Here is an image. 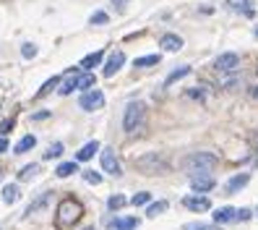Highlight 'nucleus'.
<instances>
[{"label": "nucleus", "mask_w": 258, "mask_h": 230, "mask_svg": "<svg viewBox=\"0 0 258 230\" xmlns=\"http://www.w3.org/2000/svg\"><path fill=\"white\" fill-rule=\"evenodd\" d=\"M102 60H104V53H102V50H97V53L86 55V58L81 60V68H84V71H92L94 66H99V63H102Z\"/></svg>", "instance_id": "obj_17"}, {"label": "nucleus", "mask_w": 258, "mask_h": 230, "mask_svg": "<svg viewBox=\"0 0 258 230\" xmlns=\"http://www.w3.org/2000/svg\"><path fill=\"white\" fill-rule=\"evenodd\" d=\"M250 97H253V100H258V84H255V86H250Z\"/></svg>", "instance_id": "obj_41"}, {"label": "nucleus", "mask_w": 258, "mask_h": 230, "mask_svg": "<svg viewBox=\"0 0 258 230\" xmlns=\"http://www.w3.org/2000/svg\"><path fill=\"white\" fill-rule=\"evenodd\" d=\"M125 204H128V199H125L123 194H115V196H110V199H107V207H110L112 212H117V209H123Z\"/></svg>", "instance_id": "obj_23"}, {"label": "nucleus", "mask_w": 258, "mask_h": 230, "mask_svg": "<svg viewBox=\"0 0 258 230\" xmlns=\"http://www.w3.org/2000/svg\"><path fill=\"white\" fill-rule=\"evenodd\" d=\"M57 84H60V79H57V76H52L50 81H44V84H42V89L37 91V97H44V95H50V91H52V86H57Z\"/></svg>", "instance_id": "obj_31"}, {"label": "nucleus", "mask_w": 258, "mask_h": 230, "mask_svg": "<svg viewBox=\"0 0 258 230\" xmlns=\"http://www.w3.org/2000/svg\"><path fill=\"white\" fill-rule=\"evenodd\" d=\"M159 44H162V50H167V53H177L180 48H183V39H180L177 34H164L159 39Z\"/></svg>", "instance_id": "obj_14"}, {"label": "nucleus", "mask_w": 258, "mask_h": 230, "mask_svg": "<svg viewBox=\"0 0 258 230\" xmlns=\"http://www.w3.org/2000/svg\"><path fill=\"white\" fill-rule=\"evenodd\" d=\"M11 128H13V118H6V120H0V136L11 133Z\"/></svg>", "instance_id": "obj_36"}, {"label": "nucleus", "mask_w": 258, "mask_h": 230, "mask_svg": "<svg viewBox=\"0 0 258 230\" xmlns=\"http://www.w3.org/2000/svg\"><path fill=\"white\" fill-rule=\"evenodd\" d=\"M21 55H24L26 60H32V58L37 55V44H34V42H24V44H21Z\"/></svg>", "instance_id": "obj_32"}, {"label": "nucleus", "mask_w": 258, "mask_h": 230, "mask_svg": "<svg viewBox=\"0 0 258 230\" xmlns=\"http://www.w3.org/2000/svg\"><path fill=\"white\" fill-rule=\"evenodd\" d=\"M97 149H99V144L97 142H86L81 149H79V162H89L94 155H97Z\"/></svg>", "instance_id": "obj_16"}, {"label": "nucleus", "mask_w": 258, "mask_h": 230, "mask_svg": "<svg viewBox=\"0 0 258 230\" xmlns=\"http://www.w3.org/2000/svg\"><path fill=\"white\" fill-rule=\"evenodd\" d=\"M159 63V55H144V58H136V68H149V66H157Z\"/></svg>", "instance_id": "obj_24"}, {"label": "nucleus", "mask_w": 258, "mask_h": 230, "mask_svg": "<svg viewBox=\"0 0 258 230\" xmlns=\"http://www.w3.org/2000/svg\"><path fill=\"white\" fill-rule=\"evenodd\" d=\"M110 21V16L104 11H97V13H92V19H89V24H94V26H104Z\"/></svg>", "instance_id": "obj_30"}, {"label": "nucleus", "mask_w": 258, "mask_h": 230, "mask_svg": "<svg viewBox=\"0 0 258 230\" xmlns=\"http://www.w3.org/2000/svg\"><path fill=\"white\" fill-rule=\"evenodd\" d=\"M104 105V95L99 89H92V91H86V95H81V107L86 113H94V110H99V107Z\"/></svg>", "instance_id": "obj_8"}, {"label": "nucleus", "mask_w": 258, "mask_h": 230, "mask_svg": "<svg viewBox=\"0 0 258 230\" xmlns=\"http://www.w3.org/2000/svg\"><path fill=\"white\" fill-rule=\"evenodd\" d=\"M81 214H84L81 202H76V199H63V202H60V207H57L55 225H57L60 230H66V227H71V225L79 222V220H81Z\"/></svg>", "instance_id": "obj_1"}, {"label": "nucleus", "mask_w": 258, "mask_h": 230, "mask_svg": "<svg viewBox=\"0 0 258 230\" xmlns=\"http://www.w3.org/2000/svg\"><path fill=\"white\" fill-rule=\"evenodd\" d=\"M253 0H227V8H232V11H240V13H245V16H253Z\"/></svg>", "instance_id": "obj_15"}, {"label": "nucleus", "mask_w": 258, "mask_h": 230, "mask_svg": "<svg viewBox=\"0 0 258 230\" xmlns=\"http://www.w3.org/2000/svg\"><path fill=\"white\" fill-rule=\"evenodd\" d=\"M19 199V186L16 183H8V186H3V202L6 204H13Z\"/></svg>", "instance_id": "obj_20"}, {"label": "nucleus", "mask_w": 258, "mask_h": 230, "mask_svg": "<svg viewBox=\"0 0 258 230\" xmlns=\"http://www.w3.org/2000/svg\"><path fill=\"white\" fill-rule=\"evenodd\" d=\"M237 66H240L237 53H222V55L214 60V68H217L219 73H232V71H237Z\"/></svg>", "instance_id": "obj_7"}, {"label": "nucleus", "mask_w": 258, "mask_h": 230, "mask_svg": "<svg viewBox=\"0 0 258 230\" xmlns=\"http://www.w3.org/2000/svg\"><path fill=\"white\" fill-rule=\"evenodd\" d=\"M47 202H50V194H44V196H42V199H37V202H34L32 207H29L26 212H29V214H32V212H37L39 207H44V204H47Z\"/></svg>", "instance_id": "obj_35"}, {"label": "nucleus", "mask_w": 258, "mask_h": 230, "mask_svg": "<svg viewBox=\"0 0 258 230\" xmlns=\"http://www.w3.org/2000/svg\"><path fill=\"white\" fill-rule=\"evenodd\" d=\"M253 142H255V147H258V136H255V139H253Z\"/></svg>", "instance_id": "obj_42"}, {"label": "nucleus", "mask_w": 258, "mask_h": 230, "mask_svg": "<svg viewBox=\"0 0 258 230\" xmlns=\"http://www.w3.org/2000/svg\"><path fill=\"white\" fill-rule=\"evenodd\" d=\"M79 76H81V71H79V68H68V71L63 73V79H60V86H57L60 95L68 97L73 89H79Z\"/></svg>", "instance_id": "obj_5"}, {"label": "nucleus", "mask_w": 258, "mask_h": 230, "mask_svg": "<svg viewBox=\"0 0 258 230\" xmlns=\"http://www.w3.org/2000/svg\"><path fill=\"white\" fill-rule=\"evenodd\" d=\"M183 207L185 209H190V212H209L211 209V199L209 196H185L183 199Z\"/></svg>", "instance_id": "obj_11"}, {"label": "nucleus", "mask_w": 258, "mask_h": 230, "mask_svg": "<svg viewBox=\"0 0 258 230\" xmlns=\"http://www.w3.org/2000/svg\"><path fill=\"white\" fill-rule=\"evenodd\" d=\"M94 81H97V79H94V73H89V71H86V73H81V76H79V89H81V95L92 91Z\"/></svg>", "instance_id": "obj_19"}, {"label": "nucleus", "mask_w": 258, "mask_h": 230, "mask_svg": "<svg viewBox=\"0 0 258 230\" xmlns=\"http://www.w3.org/2000/svg\"><path fill=\"white\" fill-rule=\"evenodd\" d=\"M237 84H240L237 76H227V79H222V86H224V89H232V86H237Z\"/></svg>", "instance_id": "obj_37"}, {"label": "nucleus", "mask_w": 258, "mask_h": 230, "mask_svg": "<svg viewBox=\"0 0 258 230\" xmlns=\"http://www.w3.org/2000/svg\"><path fill=\"white\" fill-rule=\"evenodd\" d=\"M190 73V66H183V68H177V71H172L170 76H167V81H164V86H172L175 81H180L183 76H188Z\"/></svg>", "instance_id": "obj_21"}, {"label": "nucleus", "mask_w": 258, "mask_h": 230, "mask_svg": "<svg viewBox=\"0 0 258 230\" xmlns=\"http://www.w3.org/2000/svg\"><path fill=\"white\" fill-rule=\"evenodd\" d=\"M63 152H66V149H63V144H52V147H50L47 152H44V160H52V157H60V155H63Z\"/></svg>", "instance_id": "obj_33"}, {"label": "nucleus", "mask_w": 258, "mask_h": 230, "mask_svg": "<svg viewBox=\"0 0 258 230\" xmlns=\"http://www.w3.org/2000/svg\"><path fill=\"white\" fill-rule=\"evenodd\" d=\"M0 173H3V170H0Z\"/></svg>", "instance_id": "obj_44"}, {"label": "nucleus", "mask_w": 258, "mask_h": 230, "mask_svg": "<svg viewBox=\"0 0 258 230\" xmlns=\"http://www.w3.org/2000/svg\"><path fill=\"white\" fill-rule=\"evenodd\" d=\"M112 3H115V8H117V11H123V8H125V3H128V0H112Z\"/></svg>", "instance_id": "obj_40"}, {"label": "nucleus", "mask_w": 258, "mask_h": 230, "mask_svg": "<svg viewBox=\"0 0 258 230\" xmlns=\"http://www.w3.org/2000/svg\"><path fill=\"white\" fill-rule=\"evenodd\" d=\"M237 220V209L235 207H219L214 212V222L217 225H227V222H235Z\"/></svg>", "instance_id": "obj_12"}, {"label": "nucleus", "mask_w": 258, "mask_h": 230, "mask_svg": "<svg viewBox=\"0 0 258 230\" xmlns=\"http://www.w3.org/2000/svg\"><path fill=\"white\" fill-rule=\"evenodd\" d=\"M37 144V139H34V136H24V139L16 144V152H19V155H24V152H29V149H32Z\"/></svg>", "instance_id": "obj_27"}, {"label": "nucleus", "mask_w": 258, "mask_h": 230, "mask_svg": "<svg viewBox=\"0 0 258 230\" xmlns=\"http://www.w3.org/2000/svg\"><path fill=\"white\" fill-rule=\"evenodd\" d=\"M183 230H222V225H217V222H188Z\"/></svg>", "instance_id": "obj_25"}, {"label": "nucleus", "mask_w": 258, "mask_h": 230, "mask_svg": "<svg viewBox=\"0 0 258 230\" xmlns=\"http://www.w3.org/2000/svg\"><path fill=\"white\" fill-rule=\"evenodd\" d=\"M123 63H125V53L123 50H115L110 58H107V63H104V79H110V76H115L120 68H123Z\"/></svg>", "instance_id": "obj_10"}, {"label": "nucleus", "mask_w": 258, "mask_h": 230, "mask_svg": "<svg viewBox=\"0 0 258 230\" xmlns=\"http://www.w3.org/2000/svg\"><path fill=\"white\" fill-rule=\"evenodd\" d=\"M185 170L193 175V173H209L211 167L217 165V155H211V152H193V155L185 157Z\"/></svg>", "instance_id": "obj_2"}, {"label": "nucleus", "mask_w": 258, "mask_h": 230, "mask_svg": "<svg viewBox=\"0 0 258 230\" xmlns=\"http://www.w3.org/2000/svg\"><path fill=\"white\" fill-rule=\"evenodd\" d=\"M248 180H250V175H248V173L232 175L230 180H227V194H237L240 189H245V186H248Z\"/></svg>", "instance_id": "obj_13"}, {"label": "nucleus", "mask_w": 258, "mask_h": 230, "mask_svg": "<svg viewBox=\"0 0 258 230\" xmlns=\"http://www.w3.org/2000/svg\"><path fill=\"white\" fill-rule=\"evenodd\" d=\"M214 178H211L209 173H193L190 175V189L196 191V194H204V191H211L214 189Z\"/></svg>", "instance_id": "obj_9"}, {"label": "nucleus", "mask_w": 258, "mask_h": 230, "mask_svg": "<svg viewBox=\"0 0 258 230\" xmlns=\"http://www.w3.org/2000/svg\"><path fill=\"white\" fill-rule=\"evenodd\" d=\"M84 180L92 183V186H97V183H102V175L94 173V170H84Z\"/></svg>", "instance_id": "obj_34"}, {"label": "nucleus", "mask_w": 258, "mask_h": 230, "mask_svg": "<svg viewBox=\"0 0 258 230\" xmlns=\"http://www.w3.org/2000/svg\"><path fill=\"white\" fill-rule=\"evenodd\" d=\"M6 149H8V142H6V136H0V155H3Z\"/></svg>", "instance_id": "obj_39"}, {"label": "nucleus", "mask_w": 258, "mask_h": 230, "mask_svg": "<svg viewBox=\"0 0 258 230\" xmlns=\"http://www.w3.org/2000/svg\"><path fill=\"white\" fill-rule=\"evenodd\" d=\"M149 202H151V194H149V191H141V194H136V196L131 199L133 207H144V204H149Z\"/></svg>", "instance_id": "obj_29"}, {"label": "nucleus", "mask_w": 258, "mask_h": 230, "mask_svg": "<svg viewBox=\"0 0 258 230\" xmlns=\"http://www.w3.org/2000/svg\"><path fill=\"white\" fill-rule=\"evenodd\" d=\"M136 167L141 173H164L167 170V160L162 155H144L136 160Z\"/></svg>", "instance_id": "obj_4"}, {"label": "nucleus", "mask_w": 258, "mask_h": 230, "mask_svg": "<svg viewBox=\"0 0 258 230\" xmlns=\"http://www.w3.org/2000/svg\"><path fill=\"white\" fill-rule=\"evenodd\" d=\"M37 173H39V165L32 162V165H26V167H21V170H19V180H32Z\"/></svg>", "instance_id": "obj_22"}, {"label": "nucleus", "mask_w": 258, "mask_h": 230, "mask_svg": "<svg viewBox=\"0 0 258 230\" xmlns=\"http://www.w3.org/2000/svg\"><path fill=\"white\" fill-rule=\"evenodd\" d=\"M115 227H117V230H136V227H139V220H136V217H123V220H115Z\"/></svg>", "instance_id": "obj_26"}, {"label": "nucleus", "mask_w": 258, "mask_h": 230, "mask_svg": "<svg viewBox=\"0 0 258 230\" xmlns=\"http://www.w3.org/2000/svg\"><path fill=\"white\" fill-rule=\"evenodd\" d=\"M99 162H102V170H104V173H110V175H120V173H123V170H120L117 157H115V152H112L110 147H104V149H102Z\"/></svg>", "instance_id": "obj_6"}, {"label": "nucleus", "mask_w": 258, "mask_h": 230, "mask_svg": "<svg viewBox=\"0 0 258 230\" xmlns=\"http://www.w3.org/2000/svg\"><path fill=\"white\" fill-rule=\"evenodd\" d=\"M164 209H167V202H154V204L146 207V217H157V214H162Z\"/></svg>", "instance_id": "obj_28"}, {"label": "nucleus", "mask_w": 258, "mask_h": 230, "mask_svg": "<svg viewBox=\"0 0 258 230\" xmlns=\"http://www.w3.org/2000/svg\"><path fill=\"white\" fill-rule=\"evenodd\" d=\"M84 230H94V227H84Z\"/></svg>", "instance_id": "obj_43"}, {"label": "nucleus", "mask_w": 258, "mask_h": 230, "mask_svg": "<svg viewBox=\"0 0 258 230\" xmlns=\"http://www.w3.org/2000/svg\"><path fill=\"white\" fill-rule=\"evenodd\" d=\"M144 113H146V107H144L141 102H131V105L125 107V115H123V131H125V133H133L136 128H141Z\"/></svg>", "instance_id": "obj_3"}, {"label": "nucleus", "mask_w": 258, "mask_h": 230, "mask_svg": "<svg viewBox=\"0 0 258 230\" xmlns=\"http://www.w3.org/2000/svg\"><path fill=\"white\" fill-rule=\"evenodd\" d=\"M76 170H79V165H76V162H60V165L55 167V175H57V178H71Z\"/></svg>", "instance_id": "obj_18"}, {"label": "nucleus", "mask_w": 258, "mask_h": 230, "mask_svg": "<svg viewBox=\"0 0 258 230\" xmlns=\"http://www.w3.org/2000/svg\"><path fill=\"white\" fill-rule=\"evenodd\" d=\"M237 220H240V222L250 220V209H237Z\"/></svg>", "instance_id": "obj_38"}]
</instances>
